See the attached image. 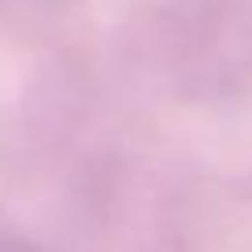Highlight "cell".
Segmentation results:
<instances>
[{
  "instance_id": "1",
  "label": "cell",
  "mask_w": 252,
  "mask_h": 252,
  "mask_svg": "<svg viewBox=\"0 0 252 252\" xmlns=\"http://www.w3.org/2000/svg\"><path fill=\"white\" fill-rule=\"evenodd\" d=\"M0 252H37L33 245H26L19 234H11V230L0 226Z\"/></svg>"
}]
</instances>
